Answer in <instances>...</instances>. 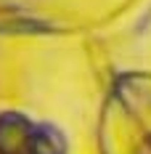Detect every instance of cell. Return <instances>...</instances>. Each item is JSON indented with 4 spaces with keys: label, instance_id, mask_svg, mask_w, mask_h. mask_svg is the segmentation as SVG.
I'll use <instances>...</instances> for the list:
<instances>
[{
    "label": "cell",
    "instance_id": "7a4b0ae2",
    "mask_svg": "<svg viewBox=\"0 0 151 154\" xmlns=\"http://www.w3.org/2000/svg\"><path fill=\"white\" fill-rule=\"evenodd\" d=\"M64 152H66V143H64V136L56 128H50V125H35L32 128L24 154H64Z\"/></svg>",
    "mask_w": 151,
    "mask_h": 154
},
{
    "label": "cell",
    "instance_id": "6da1fadb",
    "mask_svg": "<svg viewBox=\"0 0 151 154\" xmlns=\"http://www.w3.org/2000/svg\"><path fill=\"white\" fill-rule=\"evenodd\" d=\"M35 125L16 112L0 114V154H24Z\"/></svg>",
    "mask_w": 151,
    "mask_h": 154
}]
</instances>
